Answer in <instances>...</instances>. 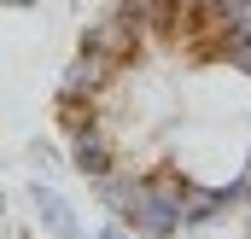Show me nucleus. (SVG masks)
I'll list each match as a JSON object with an SVG mask.
<instances>
[{
  "label": "nucleus",
  "instance_id": "f257e3e1",
  "mask_svg": "<svg viewBox=\"0 0 251 239\" xmlns=\"http://www.w3.org/2000/svg\"><path fill=\"white\" fill-rule=\"evenodd\" d=\"M187 187H193V181L176 175L170 164H152L140 198H134V210H128L134 239H176V234H187V222H181V198H187Z\"/></svg>",
  "mask_w": 251,
  "mask_h": 239
},
{
  "label": "nucleus",
  "instance_id": "f03ea898",
  "mask_svg": "<svg viewBox=\"0 0 251 239\" xmlns=\"http://www.w3.org/2000/svg\"><path fill=\"white\" fill-rule=\"evenodd\" d=\"M117 70L105 53L94 47H76V59H64V76H59V105H100L111 88H117Z\"/></svg>",
  "mask_w": 251,
  "mask_h": 239
},
{
  "label": "nucleus",
  "instance_id": "7ed1b4c3",
  "mask_svg": "<svg viewBox=\"0 0 251 239\" xmlns=\"http://www.w3.org/2000/svg\"><path fill=\"white\" fill-rule=\"evenodd\" d=\"M82 47L105 53V59H111V64H123V70H128V64H146V35L128 24L117 6H105V12H100L88 29H82Z\"/></svg>",
  "mask_w": 251,
  "mask_h": 239
},
{
  "label": "nucleus",
  "instance_id": "20e7f679",
  "mask_svg": "<svg viewBox=\"0 0 251 239\" xmlns=\"http://www.w3.org/2000/svg\"><path fill=\"white\" fill-rule=\"evenodd\" d=\"M88 187H94V198H100L105 216H123V222H128V210H134V198H140V187H146V169L128 164V158H117L105 175H94Z\"/></svg>",
  "mask_w": 251,
  "mask_h": 239
},
{
  "label": "nucleus",
  "instance_id": "39448f33",
  "mask_svg": "<svg viewBox=\"0 0 251 239\" xmlns=\"http://www.w3.org/2000/svg\"><path fill=\"white\" fill-rule=\"evenodd\" d=\"M111 6L123 12L140 35H146V47H158V41H176V35H181V0H111Z\"/></svg>",
  "mask_w": 251,
  "mask_h": 239
},
{
  "label": "nucleus",
  "instance_id": "423d86ee",
  "mask_svg": "<svg viewBox=\"0 0 251 239\" xmlns=\"http://www.w3.org/2000/svg\"><path fill=\"white\" fill-rule=\"evenodd\" d=\"M29 204H35V216H41L47 239H88V234H82V222H76V210L64 204L47 181H29Z\"/></svg>",
  "mask_w": 251,
  "mask_h": 239
},
{
  "label": "nucleus",
  "instance_id": "0eeeda50",
  "mask_svg": "<svg viewBox=\"0 0 251 239\" xmlns=\"http://www.w3.org/2000/svg\"><path fill=\"white\" fill-rule=\"evenodd\" d=\"M222 216H228L222 187H187V198H181V222L187 228H216Z\"/></svg>",
  "mask_w": 251,
  "mask_h": 239
},
{
  "label": "nucleus",
  "instance_id": "6e6552de",
  "mask_svg": "<svg viewBox=\"0 0 251 239\" xmlns=\"http://www.w3.org/2000/svg\"><path fill=\"white\" fill-rule=\"evenodd\" d=\"M210 29H234V35H251V0H228L222 12H216V24Z\"/></svg>",
  "mask_w": 251,
  "mask_h": 239
},
{
  "label": "nucleus",
  "instance_id": "1a4fd4ad",
  "mask_svg": "<svg viewBox=\"0 0 251 239\" xmlns=\"http://www.w3.org/2000/svg\"><path fill=\"white\" fill-rule=\"evenodd\" d=\"M88 239H134V228H128L123 216H105V228H100V234H88Z\"/></svg>",
  "mask_w": 251,
  "mask_h": 239
},
{
  "label": "nucleus",
  "instance_id": "9d476101",
  "mask_svg": "<svg viewBox=\"0 0 251 239\" xmlns=\"http://www.w3.org/2000/svg\"><path fill=\"white\" fill-rule=\"evenodd\" d=\"M0 6H35V0H0Z\"/></svg>",
  "mask_w": 251,
  "mask_h": 239
},
{
  "label": "nucleus",
  "instance_id": "9b49d317",
  "mask_svg": "<svg viewBox=\"0 0 251 239\" xmlns=\"http://www.w3.org/2000/svg\"><path fill=\"white\" fill-rule=\"evenodd\" d=\"M246 239H251V204H246Z\"/></svg>",
  "mask_w": 251,
  "mask_h": 239
},
{
  "label": "nucleus",
  "instance_id": "f8f14e48",
  "mask_svg": "<svg viewBox=\"0 0 251 239\" xmlns=\"http://www.w3.org/2000/svg\"><path fill=\"white\" fill-rule=\"evenodd\" d=\"M0 210H6V192H0Z\"/></svg>",
  "mask_w": 251,
  "mask_h": 239
}]
</instances>
